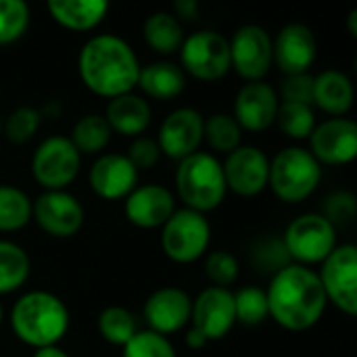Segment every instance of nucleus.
Instances as JSON below:
<instances>
[{"label":"nucleus","mask_w":357,"mask_h":357,"mask_svg":"<svg viewBox=\"0 0 357 357\" xmlns=\"http://www.w3.org/2000/svg\"><path fill=\"white\" fill-rule=\"evenodd\" d=\"M82 84L100 98H117L134 92L140 75V61L134 48L115 33H98L84 42L77 54Z\"/></svg>","instance_id":"obj_1"},{"label":"nucleus","mask_w":357,"mask_h":357,"mask_svg":"<svg viewBox=\"0 0 357 357\" xmlns=\"http://www.w3.org/2000/svg\"><path fill=\"white\" fill-rule=\"evenodd\" d=\"M266 297L270 318L291 333L314 328L328 305L318 272L299 264H289L278 270L272 276Z\"/></svg>","instance_id":"obj_2"},{"label":"nucleus","mask_w":357,"mask_h":357,"mask_svg":"<svg viewBox=\"0 0 357 357\" xmlns=\"http://www.w3.org/2000/svg\"><path fill=\"white\" fill-rule=\"evenodd\" d=\"M71 324L69 310L61 297L48 291L21 295L10 310L13 335L31 349L56 347Z\"/></svg>","instance_id":"obj_3"},{"label":"nucleus","mask_w":357,"mask_h":357,"mask_svg":"<svg viewBox=\"0 0 357 357\" xmlns=\"http://www.w3.org/2000/svg\"><path fill=\"white\" fill-rule=\"evenodd\" d=\"M176 192L190 211L205 215L218 209L228 195L222 161L207 151H197L195 155L178 161Z\"/></svg>","instance_id":"obj_4"},{"label":"nucleus","mask_w":357,"mask_h":357,"mask_svg":"<svg viewBox=\"0 0 357 357\" xmlns=\"http://www.w3.org/2000/svg\"><path fill=\"white\" fill-rule=\"evenodd\" d=\"M322 180V165L303 146H287L270 159L268 188L282 203H303L307 201Z\"/></svg>","instance_id":"obj_5"},{"label":"nucleus","mask_w":357,"mask_h":357,"mask_svg":"<svg viewBox=\"0 0 357 357\" xmlns=\"http://www.w3.org/2000/svg\"><path fill=\"white\" fill-rule=\"evenodd\" d=\"M282 245L295 264L318 266L337 249V228L322 213H303L287 226Z\"/></svg>","instance_id":"obj_6"},{"label":"nucleus","mask_w":357,"mask_h":357,"mask_svg":"<svg viewBox=\"0 0 357 357\" xmlns=\"http://www.w3.org/2000/svg\"><path fill=\"white\" fill-rule=\"evenodd\" d=\"M211 224L203 213L176 209L161 228V249L174 264H195L207 255Z\"/></svg>","instance_id":"obj_7"},{"label":"nucleus","mask_w":357,"mask_h":357,"mask_svg":"<svg viewBox=\"0 0 357 357\" xmlns=\"http://www.w3.org/2000/svg\"><path fill=\"white\" fill-rule=\"evenodd\" d=\"M180 69L199 82H218L230 71L228 38L213 29H199L180 46Z\"/></svg>","instance_id":"obj_8"},{"label":"nucleus","mask_w":357,"mask_h":357,"mask_svg":"<svg viewBox=\"0 0 357 357\" xmlns=\"http://www.w3.org/2000/svg\"><path fill=\"white\" fill-rule=\"evenodd\" d=\"M82 155L67 136H50L31 155V176L44 190H67L77 178Z\"/></svg>","instance_id":"obj_9"},{"label":"nucleus","mask_w":357,"mask_h":357,"mask_svg":"<svg viewBox=\"0 0 357 357\" xmlns=\"http://www.w3.org/2000/svg\"><path fill=\"white\" fill-rule=\"evenodd\" d=\"M320 282L326 301L341 310L345 316H357V249L356 245L345 243L322 261Z\"/></svg>","instance_id":"obj_10"},{"label":"nucleus","mask_w":357,"mask_h":357,"mask_svg":"<svg viewBox=\"0 0 357 357\" xmlns=\"http://www.w3.org/2000/svg\"><path fill=\"white\" fill-rule=\"evenodd\" d=\"M31 220L52 238L75 236L86 220L84 205L67 190H44L31 201Z\"/></svg>","instance_id":"obj_11"},{"label":"nucleus","mask_w":357,"mask_h":357,"mask_svg":"<svg viewBox=\"0 0 357 357\" xmlns=\"http://www.w3.org/2000/svg\"><path fill=\"white\" fill-rule=\"evenodd\" d=\"M230 44V71L249 82H264L272 59V36L255 23H247L234 31Z\"/></svg>","instance_id":"obj_12"},{"label":"nucleus","mask_w":357,"mask_h":357,"mask_svg":"<svg viewBox=\"0 0 357 357\" xmlns=\"http://www.w3.org/2000/svg\"><path fill=\"white\" fill-rule=\"evenodd\" d=\"M236 324L234 293L230 289L207 287L192 299L190 328L201 333L207 343L222 341Z\"/></svg>","instance_id":"obj_13"},{"label":"nucleus","mask_w":357,"mask_h":357,"mask_svg":"<svg viewBox=\"0 0 357 357\" xmlns=\"http://www.w3.org/2000/svg\"><path fill=\"white\" fill-rule=\"evenodd\" d=\"M226 188L238 197H257L268 188L270 159L257 146L241 144L236 151L226 155L222 163Z\"/></svg>","instance_id":"obj_14"},{"label":"nucleus","mask_w":357,"mask_h":357,"mask_svg":"<svg viewBox=\"0 0 357 357\" xmlns=\"http://www.w3.org/2000/svg\"><path fill=\"white\" fill-rule=\"evenodd\" d=\"M203 128H205V117L190 107H180L172 111L159 128L157 134V144L161 155L182 161L199 151L203 144Z\"/></svg>","instance_id":"obj_15"},{"label":"nucleus","mask_w":357,"mask_h":357,"mask_svg":"<svg viewBox=\"0 0 357 357\" xmlns=\"http://www.w3.org/2000/svg\"><path fill=\"white\" fill-rule=\"evenodd\" d=\"M310 153L320 165H347L357 157V126L347 117H331L316 123Z\"/></svg>","instance_id":"obj_16"},{"label":"nucleus","mask_w":357,"mask_h":357,"mask_svg":"<svg viewBox=\"0 0 357 357\" xmlns=\"http://www.w3.org/2000/svg\"><path fill=\"white\" fill-rule=\"evenodd\" d=\"M318 42L310 25L289 23L272 40V59L284 75L310 73L316 63Z\"/></svg>","instance_id":"obj_17"},{"label":"nucleus","mask_w":357,"mask_h":357,"mask_svg":"<svg viewBox=\"0 0 357 357\" xmlns=\"http://www.w3.org/2000/svg\"><path fill=\"white\" fill-rule=\"evenodd\" d=\"M278 105V92L270 84L249 82L236 92L230 115L243 132H266L276 121Z\"/></svg>","instance_id":"obj_18"},{"label":"nucleus","mask_w":357,"mask_h":357,"mask_svg":"<svg viewBox=\"0 0 357 357\" xmlns=\"http://www.w3.org/2000/svg\"><path fill=\"white\" fill-rule=\"evenodd\" d=\"M190 310L192 299L186 291L178 287H163L144 301L142 316L149 324V331L169 337L190 324Z\"/></svg>","instance_id":"obj_19"},{"label":"nucleus","mask_w":357,"mask_h":357,"mask_svg":"<svg viewBox=\"0 0 357 357\" xmlns=\"http://www.w3.org/2000/svg\"><path fill=\"white\" fill-rule=\"evenodd\" d=\"M138 169L126 155L102 153L90 167L88 182L102 201H121L138 186Z\"/></svg>","instance_id":"obj_20"},{"label":"nucleus","mask_w":357,"mask_h":357,"mask_svg":"<svg viewBox=\"0 0 357 357\" xmlns=\"http://www.w3.org/2000/svg\"><path fill=\"white\" fill-rule=\"evenodd\" d=\"M123 211L130 224L142 230L163 228L176 211L174 192L161 184H140L123 199Z\"/></svg>","instance_id":"obj_21"},{"label":"nucleus","mask_w":357,"mask_h":357,"mask_svg":"<svg viewBox=\"0 0 357 357\" xmlns=\"http://www.w3.org/2000/svg\"><path fill=\"white\" fill-rule=\"evenodd\" d=\"M102 117L107 119L111 132L128 136V138H138L151 126L153 111L144 96L130 92V94L111 98L107 102Z\"/></svg>","instance_id":"obj_22"},{"label":"nucleus","mask_w":357,"mask_h":357,"mask_svg":"<svg viewBox=\"0 0 357 357\" xmlns=\"http://www.w3.org/2000/svg\"><path fill=\"white\" fill-rule=\"evenodd\" d=\"M354 82L337 69H326L314 77V105L331 117H345L354 107Z\"/></svg>","instance_id":"obj_23"},{"label":"nucleus","mask_w":357,"mask_h":357,"mask_svg":"<svg viewBox=\"0 0 357 357\" xmlns=\"http://www.w3.org/2000/svg\"><path fill=\"white\" fill-rule=\"evenodd\" d=\"M48 15L54 23L69 31H92L96 29L107 13L109 2L105 0H50L46 4Z\"/></svg>","instance_id":"obj_24"},{"label":"nucleus","mask_w":357,"mask_h":357,"mask_svg":"<svg viewBox=\"0 0 357 357\" xmlns=\"http://www.w3.org/2000/svg\"><path fill=\"white\" fill-rule=\"evenodd\" d=\"M144 96L155 100H174L186 88V75L178 63L172 61H155L140 67L138 86Z\"/></svg>","instance_id":"obj_25"},{"label":"nucleus","mask_w":357,"mask_h":357,"mask_svg":"<svg viewBox=\"0 0 357 357\" xmlns=\"http://www.w3.org/2000/svg\"><path fill=\"white\" fill-rule=\"evenodd\" d=\"M142 36L151 50L165 54V56L178 52L186 38L182 23L174 17V13H167V10H157L149 15L142 25Z\"/></svg>","instance_id":"obj_26"},{"label":"nucleus","mask_w":357,"mask_h":357,"mask_svg":"<svg viewBox=\"0 0 357 357\" xmlns=\"http://www.w3.org/2000/svg\"><path fill=\"white\" fill-rule=\"evenodd\" d=\"M111 136L113 132L107 119L98 113H88L73 123L69 140L79 155H102L111 142Z\"/></svg>","instance_id":"obj_27"},{"label":"nucleus","mask_w":357,"mask_h":357,"mask_svg":"<svg viewBox=\"0 0 357 357\" xmlns=\"http://www.w3.org/2000/svg\"><path fill=\"white\" fill-rule=\"evenodd\" d=\"M31 272V261L27 251L13 243L0 241V295H8L19 291Z\"/></svg>","instance_id":"obj_28"},{"label":"nucleus","mask_w":357,"mask_h":357,"mask_svg":"<svg viewBox=\"0 0 357 357\" xmlns=\"http://www.w3.org/2000/svg\"><path fill=\"white\" fill-rule=\"evenodd\" d=\"M96 328L102 341H107L109 345L126 347L138 333V320L130 310L121 305H109L98 314Z\"/></svg>","instance_id":"obj_29"},{"label":"nucleus","mask_w":357,"mask_h":357,"mask_svg":"<svg viewBox=\"0 0 357 357\" xmlns=\"http://www.w3.org/2000/svg\"><path fill=\"white\" fill-rule=\"evenodd\" d=\"M31 222V199L17 186L0 184V232H17Z\"/></svg>","instance_id":"obj_30"},{"label":"nucleus","mask_w":357,"mask_h":357,"mask_svg":"<svg viewBox=\"0 0 357 357\" xmlns=\"http://www.w3.org/2000/svg\"><path fill=\"white\" fill-rule=\"evenodd\" d=\"M278 130L291 140H307L316 128V111L312 105L280 100L276 121Z\"/></svg>","instance_id":"obj_31"},{"label":"nucleus","mask_w":357,"mask_h":357,"mask_svg":"<svg viewBox=\"0 0 357 357\" xmlns=\"http://www.w3.org/2000/svg\"><path fill=\"white\" fill-rule=\"evenodd\" d=\"M203 140H207L211 151L230 155L232 151H236L241 146L243 130L230 113H213L205 119Z\"/></svg>","instance_id":"obj_32"},{"label":"nucleus","mask_w":357,"mask_h":357,"mask_svg":"<svg viewBox=\"0 0 357 357\" xmlns=\"http://www.w3.org/2000/svg\"><path fill=\"white\" fill-rule=\"evenodd\" d=\"M31 13L23 0H0V46L21 40L29 27Z\"/></svg>","instance_id":"obj_33"},{"label":"nucleus","mask_w":357,"mask_h":357,"mask_svg":"<svg viewBox=\"0 0 357 357\" xmlns=\"http://www.w3.org/2000/svg\"><path fill=\"white\" fill-rule=\"evenodd\" d=\"M234 310H236V322L245 326L264 324L270 318L266 291L257 287H243L238 293H234Z\"/></svg>","instance_id":"obj_34"},{"label":"nucleus","mask_w":357,"mask_h":357,"mask_svg":"<svg viewBox=\"0 0 357 357\" xmlns=\"http://www.w3.org/2000/svg\"><path fill=\"white\" fill-rule=\"evenodd\" d=\"M42 121V113L33 107H17L6 121L2 123V132L6 136L8 142L13 144H25L29 142Z\"/></svg>","instance_id":"obj_35"},{"label":"nucleus","mask_w":357,"mask_h":357,"mask_svg":"<svg viewBox=\"0 0 357 357\" xmlns=\"http://www.w3.org/2000/svg\"><path fill=\"white\" fill-rule=\"evenodd\" d=\"M121 349V357H178L169 339L153 331H138Z\"/></svg>","instance_id":"obj_36"},{"label":"nucleus","mask_w":357,"mask_h":357,"mask_svg":"<svg viewBox=\"0 0 357 357\" xmlns=\"http://www.w3.org/2000/svg\"><path fill=\"white\" fill-rule=\"evenodd\" d=\"M205 276L213 282L211 287L228 289L238 278V261L230 251L218 249L205 257Z\"/></svg>","instance_id":"obj_37"},{"label":"nucleus","mask_w":357,"mask_h":357,"mask_svg":"<svg viewBox=\"0 0 357 357\" xmlns=\"http://www.w3.org/2000/svg\"><path fill=\"white\" fill-rule=\"evenodd\" d=\"M280 94L284 102H301L314 107V75L310 73L287 75L282 79Z\"/></svg>","instance_id":"obj_38"},{"label":"nucleus","mask_w":357,"mask_h":357,"mask_svg":"<svg viewBox=\"0 0 357 357\" xmlns=\"http://www.w3.org/2000/svg\"><path fill=\"white\" fill-rule=\"evenodd\" d=\"M126 157L132 161V165L138 172H142V169H151V167H155L159 163L161 151H159L157 140L146 138V136H138V138H134V142L130 146V153Z\"/></svg>","instance_id":"obj_39"},{"label":"nucleus","mask_w":357,"mask_h":357,"mask_svg":"<svg viewBox=\"0 0 357 357\" xmlns=\"http://www.w3.org/2000/svg\"><path fill=\"white\" fill-rule=\"evenodd\" d=\"M335 228L339 224H349L356 218V197L351 192H335L322 213Z\"/></svg>","instance_id":"obj_40"},{"label":"nucleus","mask_w":357,"mask_h":357,"mask_svg":"<svg viewBox=\"0 0 357 357\" xmlns=\"http://www.w3.org/2000/svg\"><path fill=\"white\" fill-rule=\"evenodd\" d=\"M255 261L264 266V270H272L274 274L289 266V255L282 241H264L255 249Z\"/></svg>","instance_id":"obj_41"},{"label":"nucleus","mask_w":357,"mask_h":357,"mask_svg":"<svg viewBox=\"0 0 357 357\" xmlns=\"http://www.w3.org/2000/svg\"><path fill=\"white\" fill-rule=\"evenodd\" d=\"M174 17L178 21L180 19H186V21L199 19V4H197V0H178L174 4Z\"/></svg>","instance_id":"obj_42"},{"label":"nucleus","mask_w":357,"mask_h":357,"mask_svg":"<svg viewBox=\"0 0 357 357\" xmlns=\"http://www.w3.org/2000/svg\"><path fill=\"white\" fill-rule=\"evenodd\" d=\"M184 343H186L190 349H203V347L207 345V339H205L201 333H197L195 328H188L186 335H184Z\"/></svg>","instance_id":"obj_43"},{"label":"nucleus","mask_w":357,"mask_h":357,"mask_svg":"<svg viewBox=\"0 0 357 357\" xmlns=\"http://www.w3.org/2000/svg\"><path fill=\"white\" fill-rule=\"evenodd\" d=\"M31 357H69L67 351H63L59 345L56 347H44V349H36Z\"/></svg>","instance_id":"obj_44"},{"label":"nucleus","mask_w":357,"mask_h":357,"mask_svg":"<svg viewBox=\"0 0 357 357\" xmlns=\"http://www.w3.org/2000/svg\"><path fill=\"white\" fill-rule=\"evenodd\" d=\"M356 19H357V10H351V13H349V31H351V36H357Z\"/></svg>","instance_id":"obj_45"},{"label":"nucleus","mask_w":357,"mask_h":357,"mask_svg":"<svg viewBox=\"0 0 357 357\" xmlns=\"http://www.w3.org/2000/svg\"><path fill=\"white\" fill-rule=\"evenodd\" d=\"M2 322H4V307H2V303H0V326H2Z\"/></svg>","instance_id":"obj_46"},{"label":"nucleus","mask_w":357,"mask_h":357,"mask_svg":"<svg viewBox=\"0 0 357 357\" xmlns=\"http://www.w3.org/2000/svg\"><path fill=\"white\" fill-rule=\"evenodd\" d=\"M0 132H2V119H0Z\"/></svg>","instance_id":"obj_47"}]
</instances>
